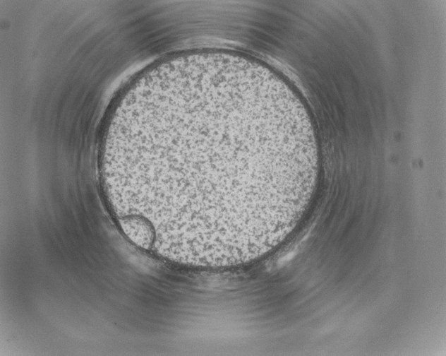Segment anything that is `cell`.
Returning <instances> with one entry per match:
<instances>
[{
    "label": "cell",
    "mask_w": 446,
    "mask_h": 356,
    "mask_svg": "<svg viewBox=\"0 0 446 356\" xmlns=\"http://www.w3.org/2000/svg\"><path fill=\"white\" fill-rule=\"evenodd\" d=\"M100 179L109 206L160 254L246 256L301 219L318 184L304 109L267 66L239 54H182L114 107Z\"/></svg>",
    "instance_id": "cell-1"
}]
</instances>
